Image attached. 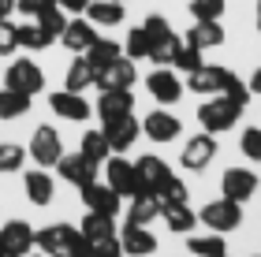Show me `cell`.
Here are the masks:
<instances>
[{
    "label": "cell",
    "instance_id": "1",
    "mask_svg": "<svg viewBox=\"0 0 261 257\" xmlns=\"http://www.w3.org/2000/svg\"><path fill=\"white\" fill-rule=\"evenodd\" d=\"M239 116H243V108L235 101H228L224 93H217V101H205L198 108V120H201V127H205L209 134H224V131H231L235 123H239Z\"/></svg>",
    "mask_w": 261,
    "mask_h": 257
},
{
    "label": "cell",
    "instance_id": "2",
    "mask_svg": "<svg viewBox=\"0 0 261 257\" xmlns=\"http://www.w3.org/2000/svg\"><path fill=\"white\" fill-rule=\"evenodd\" d=\"M27 157H30V160H38V168H53L56 160L64 157V142H60V134H56L49 123L34 127L30 146H27Z\"/></svg>",
    "mask_w": 261,
    "mask_h": 257
},
{
    "label": "cell",
    "instance_id": "3",
    "mask_svg": "<svg viewBox=\"0 0 261 257\" xmlns=\"http://www.w3.org/2000/svg\"><path fill=\"white\" fill-rule=\"evenodd\" d=\"M239 220H243V205L231 202V197H224V194H220V202H209V205L198 213V224H209L217 235L235 231V227H239Z\"/></svg>",
    "mask_w": 261,
    "mask_h": 257
},
{
    "label": "cell",
    "instance_id": "4",
    "mask_svg": "<svg viewBox=\"0 0 261 257\" xmlns=\"http://www.w3.org/2000/svg\"><path fill=\"white\" fill-rule=\"evenodd\" d=\"M4 86L8 90H19V93H41L45 90V71L34 60H11V67L4 71Z\"/></svg>",
    "mask_w": 261,
    "mask_h": 257
},
{
    "label": "cell",
    "instance_id": "5",
    "mask_svg": "<svg viewBox=\"0 0 261 257\" xmlns=\"http://www.w3.org/2000/svg\"><path fill=\"white\" fill-rule=\"evenodd\" d=\"M235 71H228V67H213V64H201L198 71L187 75V86H191V93H224L231 82H235Z\"/></svg>",
    "mask_w": 261,
    "mask_h": 257
},
{
    "label": "cell",
    "instance_id": "6",
    "mask_svg": "<svg viewBox=\"0 0 261 257\" xmlns=\"http://www.w3.org/2000/svg\"><path fill=\"white\" fill-rule=\"evenodd\" d=\"M71 239H75V227L71 224H49V227L34 231V246H41L45 257H67Z\"/></svg>",
    "mask_w": 261,
    "mask_h": 257
},
{
    "label": "cell",
    "instance_id": "7",
    "mask_svg": "<svg viewBox=\"0 0 261 257\" xmlns=\"http://www.w3.org/2000/svg\"><path fill=\"white\" fill-rule=\"evenodd\" d=\"M217 157V134H194L191 142L183 146V157H179V164L187 168V172H201L209 164V160Z\"/></svg>",
    "mask_w": 261,
    "mask_h": 257
},
{
    "label": "cell",
    "instance_id": "8",
    "mask_svg": "<svg viewBox=\"0 0 261 257\" xmlns=\"http://www.w3.org/2000/svg\"><path fill=\"white\" fill-rule=\"evenodd\" d=\"M135 78H138V71H135V60L120 56L116 64L101 67V71H97V78H93V86H101V90H135Z\"/></svg>",
    "mask_w": 261,
    "mask_h": 257
},
{
    "label": "cell",
    "instance_id": "9",
    "mask_svg": "<svg viewBox=\"0 0 261 257\" xmlns=\"http://www.w3.org/2000/svg\"><path fill=\"white\" fill-rule=\"evenodd\" d=\"M82 202H86V209H90V213H101V216H116V213H120V202H123V197L116 194L109 183L101 186L97 179H93V183H86V186H82Z\"/></svg>",
    "mask_w": 261,
    "mask_h": 257
},
{
    "label": "cell",
    "instance_id": "10",
    "mask_svg": "<svg viewBox=\"0 0 261 257\" xmlns=\"http://www.w3.org/2000/svg\"><path fill=\"white\" fill-rule=\"evenodd\" d=\"M224 197H231V202H250V194L257 190V175L250 168H228L224 172V183H220Z\"/></svg>",
    "mask_w": 261,
    "mask_h": 257
},
{
    "label": "cell",
    "instance_id": "11",
    "mask_svg": "<svg viewBox=\"0 0 261 257\" xmlns=\"http://www.w3.org/2000/svg\"><path fill=\"white\" fill-rule=\"evenodd\" d=\"M56 172H60L67 183H75L79 190H82L86 183H93V179H97V164H93V160H86L82 153H71V157L64 153L60 160H56Z\"/></svg>",
    "mask_w": 261,
    "mask_h": 257
},
{
    "label": "cell",
    "instance_id": "12",
    "mask_svg": "<svg viewBox=\"0 0 261 257\" xmlns=\"http://www.w3.org/2000/svg\"><path fill=\"white\" fill-rule=\"evenodd\" d=\"M146 90L153 93V101H161V104H175V101L183 97V82L175 78V71H164V67L149 71V78H146Z\"/></svg>",
    "mask_w": 261,
    "mask_h": 257
},
{
    "label": "cell",
    "instance_id": "13",
    "mask_svg": "<svg viewBox=\"0 0 261 257\" xmlns=\"http://www.w3.org/2000/svg\"><path fill=\"white\" fill-rule=\"evenodd\" d=\"M105 164H109V186L116 194H120V197H135L138 194V175H135V164H130V160L109 157Z\"/></svg>",
    "mask_w": 261,
    "mask_h": 257
},
{
    "label": "cell",
    "instance_id": "14",
    "mask_svg": "<svg viewBox=\"0 0 261 257\" xmlns=\"http://www.w3.org/2000/svg\"><path fill=\"white\" fill-rule=\"evenodd\" d=\"M138 131H142V127H138L135 116H120V120H109V123H105V138H109L112 153H127V149L135 146Z\"/></svg>",
    "mask_w": 261,
    "mask_h": 257
},
{
    "label": "cell",
    "instance_id": "15",
    "mask_svg": "<svg viewBox=\"0 0 261 257\" xmlns=\"http://www.w3.org/2000/svg\"><path fill=\"white\" fill-rule=\"evenodd\" d=\"M60 41H64V49L67 52H86L93 41H97V26H93L90 19H67V26L60 34Z\"/></svg>",
    "mask_w": 261,
    "mask_h": 257
},
{
    "label": "cell",
    "instance_id": "16",
    "mask_svg": "<svg viewBox=\"0 0 261 257\" xmlns=\"http://www.w3.org/2000/svg\"><path fill=\"white\" fill-rule=\"evenodd\" d=\"M130 108H135V93H130V90H101V101H97L101 123L120 120V116H130Z\"/></svg>",
    "mask_w": 261,
    "mask_h": 257
},
{
    "label": "cell",
    "instance_id": "17",
    "mask_svg": "<svg viewBox=\"0 0 261 257\" xmlns=\"http://www.w3.org/2000/svg\"><path fill=\"white\" fill-rule=\"evenodd\" d=\"M49 104H53V112H56V116H64V120H71V123L90 120V112H93V108H90V101H82V93H71V90L53 93Z\"/></svg>",
    "mask_w": 261,
    "mask_h": 257
},
{
    "label": "cell",
    "instance_id": "18",
    "mask_svg": "<svg viewBox=\"0 0 261 257\" xmlns=\"http://www.w3.org/2000/svg\"><path fill=\"white\" fill-rule=\"evenodd\" d=\"M120 246L130 257H146V253L157 250V239H153V231H146V224H127L123 235H120Z\"/></svg>",
    "mask_w": 261,
    "mask_h": 257
},
{
    "label": "cell",
    "instance_id": "19",
    "mask_svg": "<svg viewBox=\"0 0 261 257\" xmlns=\"http://www.w3.org/2000/svg\"><path fill=\"white\" fill-rule=\"evenodd\" d=\"M135 175H138V194L142 190H157V186L168 179V164L164 160H157V157H138L135 160Z\"/></svg>",
    "mask_w": 261,
    "mask_h": 257
},
{
    "label": "cell",
    "instance_id": "20",
    "mask_svg": "<svg viewBox=\"0 0 261 257\" xmlns=\"http://www.w3.org/2000/svg\"><path fill=\"white\" fill-rule=\"evenodd\" d=\"M142 131H146L153 142H172L183 127H179V120H175L172 112H161V108H157V112H149L146 120H142Z\"/></svg>",
    "mask_w": 261,
    "mask_h": 257
},
{
    "label": "cell",
    "instance_id": "21",
    "mask_svg": "<svg viewBox=\"0 0 261 257\" xmlns=\"http://www.w3.org/2000/svg\"><path fill=\"white\" fill-rule=\"evenodd\" d=\"M0 242L22 257L27 250H34V227L27 224V220H8V224L0 227Z\"/></svg>",
    "mask_w": 261,
    "mask_h": 257
},
{
    "label": "cell",
    "instance_id": "22",
    "mask_svg": "<svg viewBox=\"0 0 261 257\" xmlns=\"http://www.w3.org/2000/svg\"><path fill=\"white\" fill-rule=\"evenodd\" d=\"M161 216H164V224H168V231H175V235H191L194 224H198V213H194L187 202L161 205Z\"/></svg>",
    "mask_w": 261,
    "mask_h": 257
},
{
    "label": "cell",
    "instance_id": "23",
    "mask_svg": "<svg viewBox=\"0 0 261 257\" xmlns=\"http://www.w3.org/2000/svg\"><path fill=\"white\" fill-rule=\"evenodd\" d=\"M183 41H191L194 49H213V45H224V26H220V19H201V22H194V26L187 30Z\"/></svg>",
    "mask_w": 261,
    "mask_h": 257
},
{
    "label": "cell",
    "instance_id": "24",
    "mask_svg": "<svg viewBox=\"0 0 261 257\" xmlns=\"http://www.w3.org/2000/svg\"><path fill=\"white\" fill-rule=\"evenodd\" d=\"M86 19L93 26H120L123 22V4L120 0H90L86 4Z\"/></svg>",
    "mask_w": 261,
    "mask_h": 257
},
{
    "label": "cell",
    "instance_id": "25",
    "mask_svg": "<svg viewBox=\"0 0 261 257\" xmlns=\"http://www.w3.org/2000/svg\"><path fill=\"white\" fill-rule=\"evenodd\" d=\"M161 216V202L153 190H142L130 197V213H127V224H149V220Z\"/></svg>",
    "mask_w": 261,
    "mask_h": 257
},
{
    "label": "cell",
    "instance_id": "26",
    "mask_svg": "<svg viewBox=\"0 0 261 257\" xmlns=\"http://www.w3.org/2000/svg\"><path fill=\"white\" fill-rule=\"evenodd\" d=\"M82 56L90 60L93 71H101V67H109V64H116V60L123 56V45H120V41H105V38H97Z\"/></svg>",
    "mask_w": 261,
    "mask_h": 257
},
{
    "label": "cell",
    "instance_id": "27",
    "mask_svg": "<svg viewBox=\"0 0 261 257\" xmlns=\"http://www.w3.org/2000/svg\"><path fill=\"white\" fill-rule=\"evenodd\" d=\"M27 197L34 205H49L53 202V175L45 172V168H34V172H27Z\"/></svg>",
    "mask_w": 261,
    "mask_h": 257
},
{
    "label": "cell",
    "instance_id": "28",
    "mask_svg": "<svg viewBox=\"0 0 261 257\" xmlns=\"http://www.w3.org/2000/svg\"><path fill=\"white\" fill-rule=\"evenodd\" d=\"M93 78H97V71L90 67V60H86V56H75V60H71V67H67V86H64V90L82 93V90L93 86Z\"/></svg>",
    "mask_w": 261,
    "mask_h": 257
},
{
    "label": "cell",
    "instance_id": "29",
    "mask_svg": "<svg viewBox=\"0 0 261 257\" xmlns=\"http://www.w3.org/2000/svg\"><path fill=\"white\" fill-rule=\"evenodd\" d=\"M79 153L101 168V160L112 157V146H109V138H105V131H86V134H82V149H79Z\"/></svg>",
    "mask_w": 261,
    "mask_h": 257
},
{
    "label": "cell",
    "instance_id": "30",
    "mask_svg": "<svg viewBox=\"0 0 261 257\" xmlns=\"http://www.w3.org/2000/svg\"><path fill=\"white\" fill-rule=\"evenodd\" d=\"M30 112V93H19V90H0V120H19V116Z\"/></svg>",
    "mask_w": 261,
    "mask_h": 257
},
{
    "label": "cell",
    "instance_id": "31",
    "mask_svg": "<svg viewBox=\"0 0 261 257\" xmlns=\"http://www.w3.org/2000/svg\"><path fill=\"white\" fill-rule=\"evenodd\" d=\"M79 235H82V239H90V242H97V239H109V235H116V227H112V216H101V213H86V220L79 224Z\"/></svg>",
    "mask_w": 261,
    "mask_h": 257
},
{
    "label": "cell",
    "instance_id": "32",
    "mask_svg": "<svg viewBox=\"0 0 261 257\" xmlns=\"http://www.w3.org/2000/svg\"><path fill=\"white\" fill-rule=\"evenodd\" d=\"M15 38H19L22 49H34V52H38V49H49V45L56 41L53 34H45V30L38 26V22H22V26H15Z\"/></svg>",
    "mask_w": 261,
    "mask_h": 257
},
{
    "label": "cell",
    "instance_id": "33",
    "mask_svg": "<svg viewBox=\"0 0 261 257\" xmlns=\"http://www.w3.org/2000/svg\"><path fill=\"white\" fill-rule=\"evenodd\" d=\"M179 45H183V38H175V34H164V38H157V41H153L149 60L157 64V67H168V64L175 60V52H179Z\"/></svg>",
    "mask_w": 261,
    "mask_h": 257
},
{
    "label": "cell",
    "instance_id": "34",
    "mask_svg": "<svg viewBox=\"0 0 261 257\" xmlns=\"http://www.w3.org/2000/svg\"><path fill=\"white\" fill-rule=\"evenodd\" d=\"M187 250L191 253H198V257H224L228 253V246H224V239L213 231V235H191V242H187Z\"/></svg>",
    "mask_w": 261,
    "mask_h": 257
},
{
    "label": "cell",
    "instance_id": "35",
    "mask_svg": "<svg viewBox=\"0 0 261 257\" xmlns=\"http://www.w3.org/2000/svg\"><path fill=\"white\" fill-rule=\"evenodd\" d=\"M123 49H127V60H149L153 41H149V34L142 30V26H135V30L123 38Z\"/></svg>",
    "mask_w": 261,
    "mask_h": 257
},
{
    "label": "cell",
    "instance_id": "36",
    "mask_svg": "<svg viewBox=\"0 0 261 257\" xmlns=\"http://www.w3.org/2000/svg\"><path fill=\"white\" fill-rule=\"evenodd\" d=\"M22 160H27V149H22V146H15V142H0V175L19 172Z\"/></svg>",
    "mask_w": 261,
    "mask_h": 257
},
{
    "label": "cell",
    "instance_id": "37",
    "mask_svg": "<svg viewBox=\"0 0 261 257\" xmlns=\"http://www.w3.org/2000/svg\"><path fill=\"white\" fill-rule=\"evenodd\" d=\"M201 64H205V60H201V49H194L191 41H183V45H179V52H175V60H172L175 71H187V75L198 71Z\"/></svg>",
    "mask_w": 261,
    "mask_h": 257
},
{
    "label": "cell",
    "instance_id": "38",
    "mask_svg": "<svg viewBox=\"0 0 261 257\" xmlns=\"http://www.w3.org/2000/svg\"><path fill=\"white\" fill-rule=\"evenodd\" d=\"M157 202L161 205H175V202H187V186H183V179H175V175H168V179H164L157 190Z\"/></svg>",
    "mask_w": 261,
    "mask_h": 257
},
{
    "label": "cell",
    "instance_id": "39",
    "mask_svg": "<svg viewBox=\"0 0 261 257\" xmlns=\"http://www.w3.org/2000/svg\"><path fill=\"white\" fill-rule=\"evenodd\" d=\"M224 4L228 0H191V11H194V19H220L224 15Z\"/></svg>",
    "mask_w": 261,
    "mask_h": 257
},
{
    "label": "cell",
    "instance_id": "40",
    "mask_svg": "<svg viewBox=\"0 0 261 257\" xmlns=\"http://www.w3.org/2000/svg\"><path fill=\"white\" fill-rule=\"evenodd\" d=\"M53 8H60V4H56V0H15V11H22V15H30V19L49 15Z\"/></svg>",
    "mask_w": 261,
    "mask_h": 257
},
{
    "label": "cell",
    "instance_id": "41",
    "mask_svg": "<svg viewBox=\"0 0 261 257\" xmlns=\"http://www.w3.org/2000/svg\"><path fill=\"white\" fill-rule=\"evenodd\" d=\"M34 22H38V26H41L45 34H53V38H60V34H64V26H67V15H64L60 8H53L49 15H41V19H34Z\"/></svg>",
    "mask_w": 261,
    "mask_h": 257
},
{
    "label": "cell",
    "instance_id": "42",
    "mask_svg": "<svg viewBox=\"0 0 261 257\" xmlns=\"http://www.w3.org/2000/svg\"><path fill=\"white\" fill-rule=\"evenodd\" d=\"M239 149H243L250 160H261V131H257V127H246V131H243Z\"/></svg>",
    "mask_w": 261,
    "mask_h": 257
},
{
    "label": "cell",
    "instance_id": "43",
    "mask_svg": "<svg viewBox=\"0 0 261 257\" xmlns=\"http://www.w3.org/2000/svg\"><path fill=\"white\" fill-rule=\"evenodd\" d=\"M90 257H123V246H120V239H116V235H109V239L90 242Z\"/></svg>",
    "mask_w": 261,
    "mask_h": 257
},
{
    "label": "cell",
    "instance_id": "44",
    "mask_svg": "<svg viewBox=\"0 0 261 257\" xmlns=\"http://www.w3.org/2000/svg\"><path fill=\"white\" fill-rule=\"evenodd\" d=\"M19 49V38H15V22L11 19H0V56H11Z\"/></svg>",
    "mask_w": 261,
    "mask_h": 257
},
{
    "label": "cell",
    "instance_id": "45",
    "mask_svg": "<svg viewBox=\"0 0 261 257\" xmlns=\"http://www.w3.org/2000/svg\"><path fill=\"white\" fill-rule=\"evenodd\" d=\"M142 30L149 34V41H157V38H164V34H172V26H168V19H164V15H149L146 22H142Z\"/></svg>",
    "mask_w": 261,
    "mask_h": 257
},
{
    "label": "cell",
    "instance_id": "46",
    "mask_svg": "<svg viewBox=\"0 0 261 257\" xmlns=\"http://www.w3.org/2000/svg\"><path fill=\"white\" fill-rule=\"evenodd\" d=\"M67 257H90V239H82L75 231V239H71V253Z\"/></svg>",
    "mask_w": 261,
    "mask_h": 257
},
{
    "label": "cell",
    "instance_id": "47",
    "mask_svg": "<svg viewBox=\"0 0 261 257\" xmlns=\"http://www.w3.org/2000/svg\"><path fill=\"white\" fill-rule=\"evenodd\" d=\"M56 4H60V11H71V15H75V11H86L90 0H56Z\"/></svg>",
    "mask_w": 261,
    "mask_h": 257
},
{
    "label": "cell",
    "instance_id": "48",
    "mask_svg": "<svg viewBox=\"0 0 261 257\" xmlns=\"http://www.w3.org/2000/svg\"><path fill=\"white\" fill-rule=\"evenodd\" d=\"M15 11V0H0V19H8Z\"/></svg>",
    "mask_w": 261,
    "mask_h": 257
},
{
    "label": "cell",
    "instance_id": "49",
    "mask_svg": "<svg viewBox=\"0 0 261 257\" xmlns=\"http://www.w3.org/2000/svg\"><path fill=\"white\" fill-rule=\"evenodd\" d=\"M250 93H261V67H257L254 78H250Z\"/></svg>",
    "mask_w": 261,
    "mask_h": 257
},
{
    "label": "cell",
    "instance_id": "50",
    "mask_svg": "<svg viewBox=\"0 0 261 257\" xmlns=\"http://www.w3.org/2000/svg\"><path fill=\"white\" fill-rule=\"evenodd\" d=\"M0 257H19V253H15V250H8L4 242H0Z\"/></svg>",
    "mask_w": 261,
    "mask_h": 257
},
{
    "label": "cell",
    "instance_id": "51",
    "mask_svg": "<svg viewBox=\"0 0 261 257\" xmlns=\"http://www.w3.org/2000/svg\"><path fill=\"white\" fill-rule=\"evenodd\" d=\"M257 34H261V0H257Z\"/></svg>",
    "mask_w": 261,
    "mask_h": 257
},
{
    "label": "cell",
    "instance_id": "52",
    "mask_svg": "<svg viewBox=\"0 0 261 257\" xmlns=\"http://www.w3.org/2000/svg\"><path fill=\"white\" fill-rule=\"evenodd\" d=\"M120 4H123V0H120Z\"/></svg>",
    "mask_w": 261,
    "mask_h": 257
},
{
    "label": "cell",
    "instance_id": "53",
    "mask_svg": "<svg viewBox=\"0 0 261 257\" xmlns=\"http://www.w3.org/2000/svg\"><path fill=\"white\" fill-rule=\"evenodd\" d=\"M224 257H228V253H224Z\"/></svg>",
    "mask_w": 261,
    "mask_h": 257
}]
</instances>
